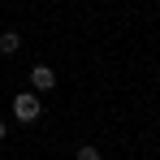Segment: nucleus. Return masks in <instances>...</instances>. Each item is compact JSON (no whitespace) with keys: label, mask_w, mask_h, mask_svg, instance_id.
Wrapping results in <instances>:
<instances>
[{"label":"nucleus","mask_w":160,"mask_h":160,"mask_svg":"<svg viewBox=\"0 0 160 160\" xmlns=\"http://www.w3.org/2000/svg\"><path fill=\"white\" fill-rule=\"evenodd\" d=\"M78 160H100V152L95 147H78Z\"/></svg>","instance_id":"4"},{"label":"nucleus","mask_w":160,"mask_h":160,"mask_svg":"<svg viewBox=\"0 0 160 160\" xmlns=\"http://www.w3.org/2000/svg\"><path fill=\"white\" fill-rule=\"evenodd\" d=\"M56 87V69H48V65H35L30 69V91L35 95H43V91H52Z\"/></svg>","instance_id":"2"},{"label":"nucleus","mask_w":160,"mask_h":160,"mask_svg":"<svg viewBox=\"0 0 160 160\" xmlns=\"http://www.w3.org/2000/svg\"><path fill=\"white\" fill-rule=\"evenodd\" d=\"M18 48H22V35H18V30H4V35H0V52H4V56H13Z\"/></svg>","instance_id":"3"},{"label":"nucleus","mask_w":160,"mask_h":160,"mask_svg":"<svg viewBox=\"0 0 160 160\" xmlns=\"http://www.w3.org/2000/svg\"><path fill=\"white\" fill-rule=\"evenodd\" d=\"M39 112H43V100L35 95V91H22V95H13V117L18 121H39Z\"/></svg>","instance_id":"1"},{"label":"nucleus","mask_w":160,"mask_h":160,"mask_svg":"<svg viewBox=\"0 0 160 160\" xmlns=\"http://www.w3.org/2000/svg\"><path fill=\"white\" fill-rule=\"evenodd\" d=\"M4 134H9V130H4V121H0V138H4Z\"/></svg>","instance_id":"5"}]
</instances>
